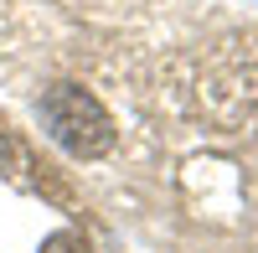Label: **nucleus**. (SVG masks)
Returning a JSON list of instances; mask_svg holds the SVG:
<instances>
[{"instance_id":"f03ea898","label":"nucleus","mask_w":258,"mask_h":253,"mask_svg":"<svg viewBox=\"0 0 258 253\" xmlns=\"http://www.w3.org/2000/svg\"><path fill=\"white\" fill-rule=\"evenodd\" d=\"M41 253H88V243H83L78 233H57V238L41 243Z\"/></svg>"},{"instance_id":"f257e3e1","label":"nucleus","mask_w":258,"mask_h":253,"mask_svg":"<svg viewBox=\"0 0 258 253\" xmlns=\"http://www.w3.org/2000/svg\"><path fill=\"white\" fill-rule=\"evenodd\" d=\"M41 124L78 160H98L114 150V119L83 83H52L41 93Z\"/></svg>"}]
</instances>
